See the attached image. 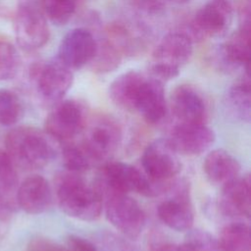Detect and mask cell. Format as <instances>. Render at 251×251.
I'll use <instances>...</instances> for the list:
<instances>
[{
    "instance_id": "6da1fadb",
    "label": "cell",
    "mask_w": 251,
    "mask_h": 251,
    "mask_svg": "<svg viewBox=\"0 0 251 251\" xmlns=\"http://www.w3.org/2000/svg\"><path fill=\"white\" fill-rule=\"evenodd\" d=\"M54 195L61 210L76 220L91 222L103 211V196L95 182L90 183L82 173L65 169L54 179Z\"/></svg>"
},
{
    "instance_id": "7a4b0ae2",
    "label": "cell",
    "mask_w": 251,
    "mask_h": 251,
    "mask_svg": "<svg viewBox=\"0 0 251 251\" xmlns=\"http://www.w3.org/2000/svg\"><path fill=\"white\" fill-rule=\"evenodd\" d=\"M55 140L33 126H18L5 138L6 152L16 168L31 171L47 166L56 156Z\"/></svg>"
},
{
    "instance_id": "3957f363",
    "label": "cell",
    "mask_w": 251,
    "mask_h": 251,
    "mask_svg": "<svg viewBox=\"0 0 251 251\" xmlns=\"http://www.w3.org/2000/svg\"><path fill=\"white\" fill-rule=\"evenodd\" d=\"M101 193L114 191L121 193H137L143 196L153 197L165 193L170 182L155 183L144 173L123 162H108L103 165L94 181Z\"/></svg>"
},
{
    "instance_id": "277c9868",
    "label": "cell",
    "mask_w": 251,
    "mask_h": 251,
    "mask_svg": "<svg viewBox=\"0 0 251 251\" xmlns=\"http://www.w3.org/2000/svg\"><path fill=\"white\" fill-rule=\"evenodd\" d=\"M74 140L95 167L118 150L122 142V129L116 120L100 115L88 119L83 131Z\"/></svg>"
},
{
    "instance_id": "5b68a950",
    "label": "cell",
    "mask_w": 251,
    "mask_h": 251,
    "mask_svg": "<svg viewBox=\"0 0 251 251\" xmlns=\"http://www.w3.org/2000/svg\"><path fill=\"white\" fill-rule=\"evenodd\" d=\"M192 51V39L187 33L175 31L166 34L153 52L150 76L162 82L175 78L191 57Z\"/></svg>"
},
{
    "instance_id": "8992f818",
    "label": "cell",
    "mask_w": 251,
    "mask_h": 251,
    "mask_svg": "<svg viewBox=\"0 0 251 251\" xmlns=\"http://www.w3.org/2000/svg\"><path fill=\"white\" fill-rule=\"evenodd\" d=\"M103 209L110 224L124 235L136 238L144 229L145 214L139 203L126 193H102Z\"/></svg>"
},
{
    "instance_id": "52a82bcc",
    "label": "cell",
    "mask_w": 251,
    "mask_h": 251,
    "mask_svg": "<svg viewBox=\"0 0 251 251\" xmlns=\"http://www.w3.org/2000/svg\"><path fill=\"white\" fill-rule=\"evenodd\" d=\"M15 35L25 51L41 48L49 39V26L39 2L20 0L15 13Z\"/></svg>"
},
{
    "instance_id": "ba28073f",
    "label": "cell",
    "mask_w": 251,
    "mask_h": 251,
    "mask_svg": "<svg viewBox=\"0 0 251 251\" xmlns=\"http://www.w3.org/2000/svg\"><path fill=\"white\" fill-rule=\"evenodd\" d=\"M84 105L74 99L60 101L48 114L44 123V131L61 144L74 140L84 129L88 122Z\"/></svg>"
},
{
    "instance_id": "9c48e42d",
    "label": "cell",
    "mask_w": 251,
    "mask_h": 251,
    "mask_svg": "<svg viewBox=\"0 0 251 251\" xmlns=\"http://www.w3.org/2000/svg\"><path fill=\"white\" fill-rule=\"evenodd\" d=\"M141 171L155 183H168L180 172L181 164L178 154L172 148L166 138L151 142L141 156Z\"/></svg>"
},
{
    "instance_id": "30bf717a",
    "label": "cell",
    "mask_w": 251,
    "mask_h": 251,
    "mask_svg": "<svg viewBox=\"0 0 251 251\" xmlns=\"http://www.w3.org/2000/svg\"><path fill=\"white\" fill-rule=\"evenodd\" d=\"M170 196L157 207L159 219L168 227L176 231H188L194 223V211L189 198V188L184 181H172Z\"/></svg>"
},
{
    "instance_id": "8fae6325",
    "label": "cell",
    "mask_w": 251,
    "mask_h": 251,
    "mask_svg": "<svg viewBox=\"0 0 251 251\" xmlns=\"http://www.w3.org/2000/svg\"><path fill=\"white\" fill-rule=\"evenodd\" d=\"M39 96L46 102H60L73 84L72 70L57 57L33 70L32 75Z\"/></svg>"
},
{
    "instance_id": "7c38bea8",
    "label": "cell",
    "mask_w": 251,
    "mask_h": 251,
    "mask_svg": "<svg viewBox=\"0 0 251 251\" xmlns=\"http://www.w3.org/2000/svg\"><path fill=\"white\" fill-rule=\"evenodd\" d=\"M233 14V0H209L195 14L191 32L198 38L217 37L228 28Z\"/></svg>"
},
{
    "instance_id": "4fadbf2b",
    "label": "cell",
    "mask_w": 251,
    "mask_h": 251,
    "mask_svg": "<svg viewBox=\"0 0 251 251\" xmlns=\"http://www.w3.org/2000/svg\"><path fill=\"white\" fill-rule=\"evenodd\" d=\"M172 148L180 155L194 156L208 150L215 141V133L207 124H176L166 138Z\"/></svg>"
},
{
    "instance_id": "5bb4252c",
    "label": "cell",
    "mask_w": 251,
    "mask_h": 251,
    "mask_svg": "<svg viewBox=\"0 0 251 251\" xmlns=\"http://www.w3.org/2000/svg\"><path fill=\"white\" fill-rule=\"evenodd\" d=\"M172 114L179 123L207 124L210 116L209 104L196 87L190 84L176 86L171 95Z\"/></svg>"
},
{
    "instance_id": "9a60e30c",
    "label": "cell",
    "mask_w": 251,
    "mask_h": 251,
    "mask_svg": "<svg viewBox=\"0 0 251 251\" xmlns=\"http://www.w3.org/2000/svg\"><path fill=\"white\" fill-rule=\"evenodd\" d=\"M96 46L97 40L89 30L74 28L63 37L57 58L71 70L80 69L92 61Z\"/></svg>"
},
{
    "instance_id": "2e32d148",
    "label": "cell",
    "mask_w": 251,
    "mask_h": 251,
    "mask_svg": "<svg viewBox=\"0 0 251 251\" xmlns=\"http://www.w3.org/2000/svg\"><path fill=\"white\" fill-rule=\"evenodd\" d=\"M133 112L152 125H159L165 121L168 105L162 81L146 76L136 96Z\"/></svg>"
},
{
    "instance_id": "e0dca14e",
    "label": "cell",
    "mask_w": 251,
    "mask_h": 251,
    "mask_svg": "<svg viewBox=\"0 0 251 251\" xmlns=\"http://www.w3.org/2000/svg\"><path fill=\"white\" fill-rule=\"evenodd\" d=\"M18 206L27 214L37 215L47 211L53 202V190L48 180L34 175L26 177L17 189Z\"/></svg>"
},
{
    "instance_id": "ac0fdd59",
    "label": "cell",
    "mask_w": 251,
    "mask_h": 251,
    "mask_svg": "<svg viewBox=\"0 0 251 251\" xmlns=\"http://www.w3.org/2000/svg\"><path fill=\"white\" fill-rule=\"evenodd\" d=\"M220 207L225 215L231 218L248 219L250 217V176L248 174L239 176L223 186Z\"/></svg>"
},
{
    "instance_id": "d6986e66",
    "label": "cell",
    "mask_w": 251,
    "mask_h": 251,
    "mask_svg": "<svg viewBox=\"0 0 251 251\" xmlns=\"http://www.w3.org/2000/svg\"><path fill=\"white\" fill-rule=\"evenodd\" d=\"M203 169L211 182L222 186L239 176L241 171L239 162L224 149L209 152L205 157Z\"/></svg>"
},
{
    "instance_id": "ffe728a7",
    "label": "cell",
    "mask_w": 251,
    "mask_h": 251,
    "mask_svg": "<svg viewBox=\"0 0 251 251\" xmlns=\"http://www.w3.org/2000/svg\"><path fill=\"white\" fill-rule=\"evenodd\" d=\"M250 37L251 28L241 27L223 44L220 49V57L227 68L243 67L249 71L250 65Z\"/></svg>"
},
{
    "instance_id": "44dd1931",
    "label": "cell",
    "mask_w": 251,
    "mask_h": 251,
    "mask_svg": "<svg viewBox=\"0 0 251 251\" xmlns=\"http://www.w3.org/2000/svg\"><path fill=\"white\" fill-rule=\"evenodd\" d=\"M146 75L136 71H129L119 75L109 87V95L115 105L128 112L133 106L138 91Z\"/></svg>"
},
{
    "instance_id": "7402d4cb",
    "label": "cell",
    "mask_w": 251,
    "mask_h": 251,
    "mask_svg": "<svg viewBox=\"0 0 251 251\" xmlns=\"http://www.w3.org/2000/svg\"><path fill=\"white\" fill-rule=\"evenodd\" d=\"M226 107L229 113L242 122L249 123L251 118V87L249 72H245L228 89Z\"/></svg>"
},
{
    "instance_id": "603a6c76",
    "label": "cell",
    "mask_w": 251,
    "mask_h": 251,
    "mask_svg": "<svg viewBox=\"0 0 251 251\" xmlns=\"http://www.w3.org/2000/svg\"><path fill=\"white\" fill-rule=\"evenodd\" d=\"M222 251H250V228L243 222L226 225L218 237Z\"/></svg>"
},
{
    "instance_id": "cb8c5ba5",
    "label": "cell",
    "mask_w": 251,
    "mask_h": 251,
    "mask_svg": "<svg viewBox=\"0 0 251 251\" xmlns=\"http://www.w3.org/2000/svg\"><path fill=\"white\" fill-rule=\"evenodd\" d=\"M121 51L107 38L97 41L96 52L92 59V70L99 74H106L116 70L121 63Z\"/></svg>"
},
{
    "instance_id": "d4e9b609",
    "label": "cell",
    "mask_w": 251,
    "mask_h": 251,
    "mask_svg": "<svg viewBox=\"0 0 251 251\" xmlns=\"http://www.w3.org/2000/svg\"><path fill=\"white\" fill-rule=\"evenodd\" d=\"M40 7L54 25H66L75 12L76 0H39Z\"/></svg>"
},
{
    "instance_id": "484cf974",
    "label": "cell",
    "mask_w": 251,
    "mask_h": 251,
    "mask_svg": "<svg viewBox=\"0 0 251 251\" xmlns=\"http://www.w3.org/2000/svg\"><path fill=\"white\" fill-rule=\"evenodd\" d=\"M18 175L16 166L6 151L0 149V193L16 200Z\"/></svg>"
},
{
    "instance_id": "4316f807",
    "label": "cell",
    "mask_w": 251,
    "mask_h": 251,
    "mask_svg": "<svg viewBox=\"0 0 251 251\" xmlns=\"http://www.w3.org/2000/svg\"><path fill=\"white\" fill-rule=\"evenodd\" d=\"M23 107L19 97L8 89H0V124L15 125L22 117Z\"/></svg>"
},
{
    "instance_id": "83f0119b",
    "label": "cell",
    "mask_w": 251,
    "mask_h": 251,
    "mask_svg": "<svg viewBox=\"0 0 251 251\" xmlns=\"http://www.w3.org/2000/svg\"><path fill=\"white\" fill-rule=\"evenodd\" d=\"M20 56L9 42L0 41V80H9L16 76L20 68Z\"/></svg>"
},
{
    "instance_id": "f1b7e54d",
    "label": "cell",
    "mask_w": 251,
    "mask_h": 251,
    "mask_svg": "<svg viewBox=\"0 0 251 251\" xmlns=\"http://www.w3.org/2000/svg\"><path fill=\"white\" fill-rule=\"evenodd\" d=\"M186 240L196 251H222L218 237L203 229H189Z\"/></svg>"
},
{
    "instance_id": "f546056e",
    "label": "cell",
    "mask_w": 251,
    "mask_h": 251,
    "mask_svg": "<svg viewBox=\"0 0 251 251\" xmlns=\"http://www.w3.org/2000/svg\"><path fill=\"white\" fill-rule=\"evenodd\" d=\"M26 251H69V249L48 238L35 237L28 242Z\"/></svg>"
},
{
    "instance_id": "4dcf8cb0",
    "label": "cell",
    "mask_w": 251,
    "mask_h": 251,
    "mask_svg": "<svg viewBox=\"0 0 251 251\" xmlns=\"http://www.w3.org/2000/svg\"><path fill=\"white\" fill-rule=\"evenodd\" d=\"M237 7L239 26L251 28V0H239Z\"/></svg>"
},
{
    "instance_id": "1f68e13d",
    "label": "cell",
    "mask_w": 251,
    "mask_h": 251,
    "mask_svg": "<svg viewBox=\"0 0 251 251\" xmlns=\"http://www.w3.org/2000/svg\"><path fill=\"white\" fill-rule=\"evenodd\" d=\"M68 249L69 251H98L91 242L76 235L69 237Z\"/></svg>"
},
{
    "instance_id": "d6a6232c",
    "label": "cell",
    "mask_w": 251,
    "mask_h": 251,
    "mask_svg": "<svg viewBox=\"0 0 251 251\" xmlns=\"http://www.w3.org/2000/svg\"><path fill=\"white\" fill-rule=\"evenodd\" d=\"M17 201L0 193V222H5L11 218L16 208Z\"/></svg>"
},
{
    "instance_id": "836d02e7",
    "label": "cell",
    "mask_w": 251,
    "mask_h": 251,
    "mask_svg": "<svg viewBox=\"0 0 251 251\" xmlns=\"http://www.w3.org/2000/svg\"><path fill=\"white\" fill-rule=\"evenodd\" d=\"M150 251H196L187 242L181 244L170 242H156L151 246Z\"/></svg>"
},
{
    "instance_id": "e575fe53",
    "label": "cell",
    "mask_w": 251,
    "mask_h": 251,
    "mask_svg": "<svg viewBox=\"0 0 251 251\" xmlns=\"http://www.w3.org/2000/svg\"><path fill=\"white\" fill-rule=\"evenodd\" d=\"M142 1V3L148 7H152V8H158L159 6V2L156 0H140Z\"/></svg>"
},
{
    "instance_id": "d590c367",
    "label": "cell",
    "mask_w": 251,
    "mask_h": 251,
    "mask_svg": "<svg viewBox=\"0 0 251 251\" xmlns=\"http://www.w3.org/2000/svg\"><path fill=\"white\" fill-rule=\"evenodd\" d=\"M174 1H176V2H186L188 0H174Z\"/></svg>"
}]
</instances>
